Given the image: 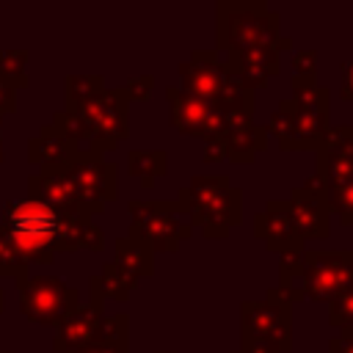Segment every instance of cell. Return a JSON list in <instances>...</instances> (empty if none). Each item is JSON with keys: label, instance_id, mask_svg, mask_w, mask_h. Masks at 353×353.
<instances>
[{"label": "cell", "instance_id": "cell-10", "mask_svg": "<svg viewBox=\"0 0 353 353\" xmlns=\"http://www.w3.org/2000/svg\"><path fill=\"white\" fill-rule=\"evenodd\" d=\"M254 234L259 240H265V245L270 251H279V254L303 251V243L295 232V223H292L284 201H268L265 212H259L254 221Z\"/></svg>", "mask_w": 353, "mask_h": 353}, {"label": "cell", "instance_id": "cell-5", "mask_svg": "<svg viewBox=\"0 0 353 353\" xmlns=\"http://www.w3.org/2000/svg\"><path fill=\"white\" fill-rule=\"evenodd\" d=\"M303 292L317 303H331L353 281V251L345 248H303Z\"/></svg>", "mask_w": 353, "mask_h": 353}, {"label": "cell", "instance_id": "cell-23", "mask_svg": "<svg viewBox=\"0 0 353 353\" xmlns=\"http://www.w3.org/2000/svg\"><path fill=\"white\" fill-rule=\"evenodd\" d=\"M328 353H353V334H339L328 342Z\"/></svg>", "mask_w": 353, "mask_h": 353}, {"label": "cell", "instance_id": "cell-21", "mask_svg": "<svg viewBox=\"0 0 353 353\" xmlns=\"http://www.w3.org/2000/svg\"><path fill=\"white\" fill-rule=\"evenodd\" d=\"M223 157H226L223 135H218V138H210V141L204 143V163H218V160H223Z\"/></svg>", "mask_w": 353, "mask_h": 353}, {"label": "cell", "instance_id": "cell-11", "mask_svg": "<svg viewBox=\"0 0 353 353\" xmlns=\"http://www.w3.org/2000/svg\"><path fill=\"white\" fill-rule=\"evenodd\" d=\"M223 69L229 74H237L251 88H259L262 83H268V77L279 72V52L270 44H262V47H254L237 55H226Z\"/></svg>", "mask_w": 353, "mask_h": 353}, {"label": "cell", "instance_id": "cell-3", "mask_svg": "<svg viewBox=\"0 0 353 353\" xmlns=\"http://www.w3.org/2000/svg\"><path fill=\"white\" fill-rule=\"evenodd\" d=\"M240 339L268 345L276 353L290 350L292 347L290 301L279 290H270L265 295V301L240 303Z\"/></svg>", "mask_w": 353, "mask_h": 353}, {"label": "cell", "instance_id": "cell-1", "mask_svg": "<svg viewBox=\"0 0 353 353\" xmlns=\"http://www.w3.org/2000/svg\"><path fill=\"white\" fill-rule=\"evenodd\" d=\"M176 212H188V223L201 226L207 237H226L243 215V196L226 176L199 174L190 179L188 188L179 190L174 201Z\"/></svg>", "mask_w": 353, "mask_h": 353}, {"label": "cell", "instance_id": "cell-18", "mask_svg": "<svg viewBox=\"0 0 353 353\" xmlns=\"http://www.w3.org/2000/svg\"><path fill=\"white\" fill-rule=\"evenodd\" d=\"M130 171L143 176V185L149 188L165 174V152H130Z\"/></svg>", "mask_w": 353, "mask_h": 353}, {"label": "cell", "instance_id": "cell-22", "mask_svg": "<svg viewBox=\"0 0 353 353\" xmlns=\"http://www.w3.org/2000/svg\"><path fill=\"white\" fill-rule=\"evenodd\" d=\"M342 99L353 102V58L342 63Z\"/></svg>", "mask_w": 353, "mask_h": 353}, {"label": "cell", "instance_id": "cell-20", "mask_svg": "<svg viewBox=\"0 0 353 353\" xmlns=\"http://www.w3.org/2000/svg\"><path fill=\"white\" fill-rule=\"evenodd\" d=\"M314 63H317V52H314V50H301V52H295V58H292L295 74H314V72H317Z\"/></svg>", "mask_w": 353, "mask_h": 353}, {"label": "cell", "instance_id": "cell-14", "mask_svg": "<svg viewBox=\"0 0 353 353\" xmlns=\"http://www.w3.org/2000/svg\"><path fill=\"white\" fill-rule=\"evenodd\" d=\"M301 256L303 251H287L281 254V262H279V292L292 303V301H303L306 292H303V268H301Z\"/></svg>", "mask_w": 353, "mask_h": 353}, {"label": "cell", "instance_id": "cell-8", "mask_svg": "<svg viewBox=\"0 0 353 353\" xmlns=\"http://www.w3.org/2000/svg\"><path fill=\"white\" fill-rule=\"evenodd\" d=\"M179 74H182V91H188L199 99H207V102H218L223 83H226V69L215 50L193 52L190 61H185L179 66Z\"/></svg>", "mask_w": 353, "mask_h": 353}, {"label": "cell", "instance_id": "cell-15", "mask_svg": "<svg viewBox=\"0 0 353 353\" xmlns=\"http://www.w3.org/2000/svg\"><path fill=\"white\" fill-rule=\"evenodd\" d=\"M268 132L276 135L279 146L284 152H295L298 149V135H295V116H292V99H281L279 108L270 113L268 119Z\"/></svg>", "mask_w": 353, "mask_h": 353}, {"label": "cell", "instance_id": "cell-6", "mask_svg": "<svg viewBox=\"0 0 353 353\" xmlns=\"http://www.w3.org/2000/svg\"><path fill=\"white\" fill-rule=\"evenodd\" d=\"M135 215L132 240L149 251H174L185 237H190V223L179 221L174 201L168 204H130Z\"/></svg>", "mask_w": 353, "mask_h": 353}, {"label": "cell", "instance_id": "cell-4", "mask_svg": "<svg viewBox=\"0 0 353 353\" xmlns=\"http://www.w3.org/2000/svg\"><path fill=\"white\" fill-rule=\"evenodd\" d=\"M6 223L17 245L28 254H41L44 248L55 245V240H72L66 232L72 221L44 201H25L11 207L6 215Z\"/></svg>", "mask_w": 353, "mask_h": 353}, {"label": "cell", "instance_id": "cell-9", "mask_svg": "<svg viewBox=\"0 0 353 353\" xmlns=\"http://www.w3.org/2000/svg\"><path fill=\"white\" fill-rule=\"evenodd\" d=\"M290 210V218L295 223V232L301 237V243L306 240H325L328 237V201L320 193H312L306 188H292L290 199L284 201Z\"/></svg>", "mask_w": 353, "mask_h": 353}, {"label": "cell", "instance_id": "cell-24", "mask_svg": "<svg viewBox=\"0 0 353 353\" xmlns=\"http://www.w3.org/2000/svg\"><path fill=\"white\" fill-rule=\"evenodd\" d=\"M149 85H152V77H138V80H132L130 83V97H135V99H146L149 97Z\"/></svg>", "mask_w": 353, "mask_h": 353}, {"label": "cell", "instance_id": "cell-12", "mask_svg": "<svg viewBox=\"0 0 353 353\" xmlns=\"http://www.w3.org/2000/svg\"><path fill=\"white\" fill-rule=\"evenodd\" d=\"M85 110H88L91 130L97 135H108L110 143L124 135L127 121H124V97L121 94H97L85 105Z\"/></svg>", "mask_w": 353, "mask_h": 353}, {"label": "cell", "instance_id": "cell-13", "mask_svg": "<svg viewBox=\"0 0 353 353\" xmlns=\"http://www.w3.org/2000/svg\"><path fill=\"white\" fill-rule=\"evenodd\" d=\"M223 146H226V160L232 163H254L256 154L268 146V130L256 124H245L240 130L223 132Z\"/></svg>", "mask_w": 353, "mask_h": 353}, {"label": "cell", "instance_id": "cell-19", "mask_svg": "<svg viewBox=\"0 0 353 353\" xmlns=\"http://www.w3.org/2000/svg\"><path fill=\"white\" fill-rule=\"evenodd\" d=\"M328 306H331V309H328V323H331L334 328H339V331L353 328V281H350Z\"/></svg>", "mask_w": 353, "mask_h": 353}, {"label": "cell", "instance_id": "cell-2", "mask_svg": "<svg viewBox=\"0 0 353 353\" xmlns=\"http://www.w3.org/2000/svg\"><path fill=\"white\" fill-rule=\"evenodd\" d=\"M279 36V14L265 3H218V50L237 55Z\"/></svg>", "mask_w": 353, "mask_h": 353}, {"label": "cell", "instance_id": "cell-17", "mask_svg": "<svg viewBox=\"0 0 353 353\" xmlns=\"http://www.w3.org/2000/svg\"><path fill=\"white\" fill-rule=\"evenodd\" d=\"M119 268L127 270L132 279L152 273V251L135 240H119Z\"/></svg>", "mask_w": 353, "mask_h": 353}, {"label": "cell", "instance_id": "cell-25", "mask_svg": "<svg viewBox=\"0 0 353 353\" xmlns=\"http://www.w3.org/2000/svg\"><path fill=\"white\" fill-rule=\"evenodd\" d=\"M160 353H174V350H160Z\"/></svg>", "mask_w": 353, "mask_h": 353}, {"label": "cell", "instance_id": "cell-16", "mask_svg": "<svg viewBox=\"0 0 353 353\" xmlns=\"http://www.w3.org/2000/svg\"><path fill=\"white\" fill-rule=\"evenodd\" d=\"M325 201H328V210H334L345 226H353V174L345 179L328 182L325 185Z\"/></svg>", "mask_w": 353, "mask_h": 353}, {"label": "cell", "instance_id": "cell-7", "mask_svg": "<svg viewBox=\"0 0 353 353\" xmlns=\"http://www.w3.org/2000/svg\"><path fill=\"white\" fill-rule=\"evenodd\" d=\"M168 102H171V124L182 135H196L204 141L223 135V116L215 102L199 99L182 88H168Z\"/></svg>", "mask_w": 353, "mask_h": 353}, {"label": "cell", "instance_id": "cell-26", "mask_svg": "<svg viewBox=\"0 0 353 353\" xmlns=\"http://www.w3.org/2000/svg\"><path fill=\"white\" fill-rule=\"evenodd\" d=\"M232 353H243V350H232Z\"/></svg>", "mask_w": 353, "mask_h": 353}]
</instances>
